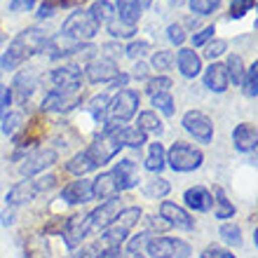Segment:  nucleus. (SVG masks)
Returning a JSON list of instances; mask_svg holds the SVG:
<instances>
[{"label": "nucleus", "instance_id": "obj_1", "mask_svg": "<svg viewBox=\"0 0 258 258\" xmlns=\"http://www.w3.org/2000/svg\"><path fill=\"white\" fill-rule=\"evenodd\" d=\"M47 47V35L40 28H26L14 38L7 49L0 56V71H17L21 63H26L28 59L38 52H45Z\"/></svg>", "mask_w": 258, "mask_h": 258}, {"label": "nucleus", "instance_id": "obj_2", "mask_svg": "<svg viewBox=\"0 0 258 258\" xmlns=\"http://www.w3.org/2000/svg\"><path fill=\"white\" fill-rule=\"evenodd\" d=\"M113 127H115L113 122H106L101 132L96 134L94 141L85 148V153H87L89 160L94 162L96 169H99V167H103V164H108L110 160H115V157L122 153V148H124L122 143L117 141V136H115V132H113Z\"/></svg>", "mask_w": 258, "mask_h": 258}, {"label": "nucleus", "instance_id": "obj_3", "mask_svg": "<svg viewBox=\"0 0 258 258\" xmlns=\"http://www.w3.org/2000/svg\"><path fill=\"white\" fill-rule=\"evenodd\" d=\"M204 164V153L200 148H195L192 143L185 141H174L167 150V167L178 174H188L195 171Z\"/></svg>", "mask_w": 258, "mask_h": 258}, {"label": "nucleus", "instance_id": "obj_4", "mask_svg": "<svg viewBox=\"0 0 258 258\" xmlns=\"http://www.w3.org/2000/svg\"><path fill=\"white\" fill-rule=\"evenodd\" d=\"M141 103V94L136 89H117V94L108 99V110H106V122L124 124L136 115Z\"/></svg>", "mask_w": 258, "mask_h": 258}, {"label": "nucleus", "instance_id": "obj_5", "mask_svg": "<svg viewBox=\"0 0 258 258\" xmlns=\"http://www.w3.org/2000/svg\"><path fill=\"white\" fill-rule=\"evenodd\" d=\"M148 258H190L192 246L181 237H167V235H153L146 244Z\"/></svg>", "mask_w": 258, "mask_h": 258}, {"label": "nucleus", "instance_id": "obj_6", "mask_svg": "<svg viewBox=\"0 0 258 258\" xmlns=\"http://www.w3.org/2000/svg\"><path fill=\"white\" fill-rule=\"evenodd\" d=\"M61 33L66 35V38H71V40H75V42H82V40H92V38L99 33V26H96V21L92 19V14L89 12L78 10V12L68 14V19L63 21Z\"/></svg>", "mask_w": 258, "mask_h": 258}, {"label": "nucleus", "instance_id": "obj_7", "mask_svg": "<svg viewBox=\"0 0 258 258\" xmlns=\"http://www.w3.org/2000/svg\"><path fill=\"white\" fill-rule=\"evenodd\" d=\"M59 155H56L54 148H38L33 153L21 157V164H19V174L21 176H38V174H45L49 167H54Z\"/></svg>", "mask_w": 258, "mask_h": 258}, {"label": "nucleus", "instance_id": "obj_8", "mask_svg": "<svg viewBox=\"0 0 258 258\" xmlns=\"http://www.w3.org/2000/svg\"><path fill=\"white\" fill-rule=\"evenodd\" d=\"M183 129L188 134L195 139L197 143H202V146H209L214 141V122H211V117L202 110H188L181 120Z\"/></svg>", "mask_w": 258, "mask_h": 258}, {"label": "nucleus", "instance_id": "obj_9", "mask_svg": "<svg viewBox=\"0 0 258 258\" xmlns=\"http://www.w3.org/2000/svg\"><path fill=\"white\" fill-rule=\"evenodd\" d=\"M160 218L169 228H176V230H183V232H192L197 228L190 211L185 209V207H181V204L171 202V200H162L160 202Z\"/></svg>", "mask_w": 258, "mask_h": 258}, {"label": "nucleus", "instance_id": "obj_10", "mask_svg": "<svg viewBox=\"0 0 258 258\" xmlns=\"http://www.w3.org/2000/svg\"><path fill=\"white\" fill-rule=\"evenodd\" d=\"M49 80H52L56 92L75 94L82 85V71H80V66H75V63H63V66L54 68V71L49 73Z\"/></svg>", "mask_w": 258, "mask_h": 258}, {"label": "nucleus", "instance_id": "obj_11", "mask_svg": "<svg viewBox=\"0 0 258 258\" xmlns=\"http://www.w3.org/2000/svg\"><path fill=\"white\" fill-rule=\"evenodd\" d=\"M89 235V218L87 214H75V216L66 218V225H63V244H66L68 251H75L78 246L85 242V237Z\"/></svg>", "mask_w": 258, "mask_h": 258}, {"label": "nucleus", "instance_id": "obj_12", "mask_svg": "<svg viewBox=\"0 0 258 258\" xmlns=\"http://www.w3.org/2000/svg\"><path fill=\"white\" fill-rule=\"evenodd\" d=\"M122 209V202H120V195L110 197L106 202H101L96 209H92L87 214L89 218V232H101L103 228H108L113 223V218L117 216V211Z\"/></svg>", "mask_w": 258, "mask_h": 258}, {"label": "nucleus", "instance_id": "obj_13", "mask_svg": "<svg viewBox=\"0 0 258 258\" xmlns=\"http://www.w3.org/2000/svg\"><path fill=\"white\" fill-rule=\"evenodd\" d=\"M113 174V181L117 185V192H124V190H134L141 176H139V164L132 160V157H122L120 162H115V167L110 169Z\"/></svg>", "mask_w": 258, "mask_h": 258}, {"label": "nucleus", "instance_id": "obj_14", "mask_svg": "<svg viewBox=\"0 0 258 258\" xmlns=\"http://www.w3.org/2000/svg\"><path fill=\"white\" fill-rule=\"evenodd\" d=\"M59 200L63 204H68V207H80V204L92 202L94 200V195H92V181L82 176L78 181L66 183L61 188V192H59Z\"/></svg>", "mask_w": 258, "mask_h": 258}, {"label": "nucleus", "instance_id": "obj_15", "mask_svg": "<svg viewBox=\"0 0 258 258\" xmlns=\"http://www.w3.org/2000/svg\"><path fill=\"white\" fill-rule=\"evenodd\" d=\"M85 73H87V80L92 85H99V82H113L115 80V75L120 73V68L113 59L108 56H101V59H92L85 68Z\"/></svg>", "mask_w": 258, "mask_h": 258}, {"label": "nucleus", "instance_id": "obj_16", "mask_svg": "<svg viewBox=\"0 0 258 258\" xmlns=\"http://www.w3.org/2000/svg\"><path fill=\"white\" fill-rule=\"evenodd\" d=\"M40 195V190H38V185H35V181H31V178H26V181H19V183H14L10 190H7L5 195V204L7 207H24V204L33 202L35 197Z\"/></svg>", "mask_w": 258, "mask_h": 258}, {"label": "nucleus", "instance_id": "obj_17", "mask_svg": "<svg viewBox=\"0 0 258 258\" xmlns=\"http://www.w3.org/2000/svg\"><path fill=\"white\" fill-rule=\"evenodd\" d=\"M183 204L190 211L207 214V211H211V207H214V197H211L209 188H204V185H190V188L183 192Z\"/></svg>", "mask_w": 258, "mask_h": 258}, {"label": "nucleus", "instance_id": "obj_18", "mask_svg": "<svg viewBox=\"0 0 258 258\" xmlns=\"http://www.w3.org/2000/svg\"><path fill=\"white\" fill-rule=\"evenodd\" d=\"M258 143V132L251 122H239L232 129V146L239 153H253Z\"/></svg>", "mask_w": 258, "mask_h": 258}, {"label": "nucleus", "instance_id": "obj_19", "mask_svg": "<svg viewBox=\"0 0 258 258\" xmlns=\"http://www.w3.org/2000/svg\"><path fill=\"white\" fill-rule=\"evenodd\" d=\"M78 103H80L78 92H75V94H68V92H56V89H52V92L42 99L40 108L54 110V113H68V110L73 108V106H78Z\"/></svg>", "mask_w": 258, "mask_h": 258}, {"label": "nucleus", "instance_id": "obj_20", "mask_svg": "<svg viewBox=\"0 0 258 258\" xmlns=\"http://www.w3.org/2000/svg\"><path fill=\"white\" fill-rule=\"evenodd\" d=\"M204 87L209 92H216V94H223L225 89L230 87V78H228V71H225V63L214 61L204 71Z\"/></svg>", "mask_w": 258, "mask_h": 258}, {"label": "nucleus", "instance_id": "obj_21", "mask_svg": "<svg viewBox=\"0 0 258 258\" xmlns=\"http://www.w3.org/2000/svg\"><path fill=\"white\" fill-rule=\"evenodd\" d=\"M176 66L183 78H197L202 73V59H200V54L195 49H188V47H181L176 52Z\"/></svg>", "mask_w": 258, "mask_h": 258}, {"label": "nucleus", "instance_id": "obj_22", "mask_svg": "<svg viewBox=\"0 0 258 258\" xmlns=\"http://www.w3.org/2000/svg\"><path fill=\"white\" fill-rule=\"evenodd\" d=\"M35 85H38V73H35L33 68H26L24 73L17 75L14 87H12V94L17 96V101L19 103H26L28 99H31V94L35 92Z\"/></svg>", "mask_w": 258, "mask_h": 258}, {"label": "nucleus", "instance_id": "obj_23", "mask_svg": "<svg viewBox=\"0 0 258 258\" xmlns=\"http://www.w3.org/2000/svg\"><path fill=\"white\" fill-rule=\"evenodd\" d=\"M92 195H94V200H99V202H106L110 197L120 195L110 171H101L96 178H92Z\"/></svg>", "mask_w": 258, "mask_h": 258}, {"label": "nucleus", "instance_id": "obj_24", "mask_svg": "<svg viewBox=\"0 0 258 258\" xmlns=\"http://www.w3.org/2000/svg\"><path fill=\"white\" fill-rule=\"evenodd\" d=\"M113 132H115L117 141L122 143L124 148H134V150H141L143 146H146V139H148L141 129L129 127V124H115V127H113Z\"/></svg>", "mask_w": 258, "mask_h": 258}, {"label": "nucleus", "instance_id": "obj_25", "mask_svg": "<svg viewBox=\"0 0 258 258\" xmlns=\"http://www.w3.org/2000/svg\"><path fill=\"white\" fill-rule=\"evenodd\" d=\"M143 167L150 171V174H160V171H164V167H167V148H164L160 141H153L148 146V155H146V160H143Z\"/></svg>", "mask_w": 258, "mask_h": 258}, {"label": "nucleus", "instance_id": "obj_26", "mask_svg": "<svg viewBox=\"0 0 258 258\" xmlns=\"http://www.w3.org/2000/svg\"><path fill=\"white\" fill-rule=\"evenodd\" d=\"M211 197H214V216H216L218 221H223V223H225L228 218H235L237 207L228 200V195H225V190L221 188V185H216V188H214Z\"/></svg>", "mask_w": 258, "mask_h": 258}, {"label": "nucleus", "instance_id": "obj_27", "mask_svg": "<svg viewBox=\"0 0 258 258\" xmlns=\"http://www.w3.org/2000/svg\"><path fill=\"white\" fill-rule=\"evenodd\" d=\"M136 129H141L146 136H162L164 124H162V120L157 117L155 110H141V113H139V120H136Z\"/></svg>", "mask_w": 258, "mask_h": 258}, {"label": "nucleus", "instance_id": "obj_28", "mask_svg": "<svg viewBox=\"0 0 258 258\" xmlns=\"http://www.w3.org/2000/svg\"><path fill=\"white\" fill-rule=\"evenodd\" d=\"M94 169H96L94 162L89 160V155L85 153V150H80V153H75V155L66 162V171H68V174H73V176H78V178L87 176L89 171H94Z\"/></svg>", "mask_w": 258, "mask_h": 258}, {"label": "nucleus", "instance_id": "obj_29", "mask_svg": "<svg viewBox=\"0 0 258 258\" xmlns=\"http://www.w3.org/2000/svg\"><path fill=\"white\" fill-rule=\"evenodd\" d=\"M169 190H171L169 181L162 178V176H153L150 181H146L143 188H141V192H143L146 200H162V197L169 195Z\"/></svg>", "mask_w": 258, "mask_h": 258}, {"label": "nucleus", "instance_id": "obj_30", "mask_svg": "<svg viewBox=\"0 0 258 258\" xmlns=\"http://www.w3.org/2000/svg\"><path fill=\"white\" fill-rule=\"evenodd\" d=\"M49 256V242L42 235H31L24 242V258H47Z\"/></svg>", "mask_w": 258, "mask_h": 258}, {"label": "nucleus", "instance_id": "obj_31", "mask_svg": "<svg viewBox=\"0 0 258 258\" xmlns=\"http://www.w3.org/2000/svg\"><path fill=\"white\" fill-rule=\"evenodd\" d=\"M87 12L92 14V19L96 21V26H101V24L106 26V24H108V21L115 17V7L110 5L108 0H96L94 5L87 10Z\"/></svg>", "mask_w": 258, "mask_h": 258}, {"label": "nucleus", "instance_id": "obj_32", "mask_svg": "<svg viewBox=\"0 0 258 258\" xmlns=\"http://www.w3.org/2000/svg\"><path fill=\"white\" fill-rule=\"evenodd\" d=\"M218 237L223 239V244L228 246H242V228L237 223H232V221H225L221 228H218Z\"/></svg>", "mask_w": 258, "mask_h": 258}, {"label": "nucleus", "instance_id": "obj_33", "mask_svg": "<svg viewBox=\"0 0 258 258\" xmlns=\"http://www.w3.org/2000/svg\"><path fill=\"white\" fill-rule=\"evenodd\" d=\"M24 124H26V122H24V115H21L19 110H10V113H5V117H3L0 129H3V134H5V136L14 139V136L24 129Z\"/></svg>", "mask_w": 258, "mask_h": 258}, {"label": "nucleus", "instance_id": "obj_34", "mask_svg": "<svg viewBox=\"0 0 258 258\" xmlns=\"http://www.w3.org/2000/svg\"><path fill=\"white\" fill-rule=\"evenodd\" d=\"M87 110L92 113L99 124H106V110H108V94H96L94 99H89Z\"/></svg>", "mask_w": 258, "mask_h": 258}, {"label": "nucleus", "instance_id": "obj_35", "mask_svg": "<svg viewBox=\"0 0 258 258\" xmlns=\"http://www.w3.org/2000/svg\"><path fill=\"white\" fill-rule=\"evenodd\" d=\"M150 103H153V106H155V113L157 110H160V113H162V115H167V117H171L174 115V106H176V103H174V96L169 94V92H157V94H150Z\"/></svg>", "mask_w": 258, "mask_h": 258}, {"label": "nucleus", "instance_id": "obj_36", "mask_svg": "<svg viewBox=\"0 0 258 258\" xmlns=\"http://www.w3.org/2000/svg\"><path fill=\"white\" fill-rule=\"evenodd\" d=\"M242 87H244V94L249 96V99H256V94H258V63L256 61H253L251 66L244 71Z\"/></svg>", "mask_w": 258, "mask_h": 258}, {"label": "nucleus", "instance_id": "obj_37", "mask_svg": "<svg viewBox=\"0 0 258 258\" xmlns=\"http://www.w3.org/2000/svg\"><path fill=\"white\" fill-rule=\"evenodd\" d=\"M150 237H153L150 230H141V232H136V235H132V237H127V242H124V253H141Z\"/></svg>", "mask_w": 258, "mask_h": 258}, {"label": "nucleus", "instance_id": "obj_38", "mask_svg": "<svg viewBox=\"0 0 258 258\" xmlns=\"http://www.w3.org/2000/svg\"><path fill=\"white\" fill-rule=\"evenodd\" d=\"M225 71H228V78H230V82H235V85H242V78H244V63H242V56H239V54H230V56H228Z\"/></svg>", "mask_w": 258, "mask_h": 258}, {"label": "nucleus", "instance_id": "obj_39", "mask_svg": "<svg viewBox=\"0 0 258 258\" xmlns=\"http://www.w3.org/2000/svg\"><path fill=\"white\" fill-rule=\"evenodd\" d=\"M106 28H108V33L113 35V38H132V35L136 33V26H129V24L120 21L117 17H113V19L106 24Z\"/></svg>", "mask_w": 258, "mask_h": 258}, {"label": "nucleus", "instance_id": "obj_40", "mask_svg": "<svg viewBox=\"0 0 258 258\" xmlns=\"http://www.w3.org/2000/svg\"><path fill=\"white\" fill-rule=\"evenodd\" d=\"M192 14H200V17H209L221 7V0H188Z\"/></svg>", "mask_w": 258, "mask_h": 258}, {"label": "nucleus", "instance_id": "obj_41", "mask_svg": "<svg viewBox=\"0 0 258 258\" xmlns=\"http://www.w3.org/2000/svg\"><path fill=\"white\" fill-rule=\"evenodd\" d=\"M150 63H153V68H155L157 73H164V71H169L174 66V54H171L169 49H157L155 54H153V59H150Z\"/></svg>", "mask_w": 258, "mask_h": 258}, {"label": "nucleus", "instance_id": "obj_42", "mask_svg": "<svg viewBox=\"0 0 258 258\" xmlns=\"http://www.w3.org/2000/svg\"><path fill=\"white\" fill-rule=\"evenodd\" d=\"M256 7V0H232L230 3V19H239L246 12H251Z\"/></svg>", "mask_w": 258, "mask_h": 258}, {"label": "nucleus", "instance_id": "obj_43", "mask_svg": "<svg viewBox=\"0 0 258 258\" xmlns=\"http://www.w3.org/2000/svg\"><path fill=\"white\" fill-rule=\"evenodd\" d=\"M148 49H150V45L146 40H134L127 45V52H124V54H127L129 59H141V56L148 54Z\"/></svg>", "mask_w": 258, "mask_h": 258}, {"label": "nucleus", "instance_id": "obj_44", "mask_svg": "<svg viewBox=\"0 0 258 258\" xmlns=\"http://www.w3.org/2000/svg\"><path fill=\"white\" fill-rule=\"evenodd\" d=\"M167 38H169V42L171 45H183L185 42V28H183V24H169L167 26Z\"/></svg>", "mask_w": 258, "mask_h": 258}, {"label": "nucleus", "instance_id": "obj_45", "mask_svg": "<svg viewBox=\"0 0 258 258\" xmlns=\"http://www.w3.org/2000/svg\"><path fill=\"white\" fill-rule=\"evenodd\" d=\"M200 258H237V256H235L230 249H225V246L211 244V246H207V249L200 253Z\"/></svg>", "mask_w": 258, "mask_h": 258}, {"label": "nucleus", "instance_id": "obj_46", "mask_svg": "<svg viewBox=\"0 0 258 258\" xmlns=\"http://www.w3.org/2000/svg\"><path fill=\"white\" fill-rule=\"evenodd\" d=\"M171 87V80L167 75H157L153 80H148V92L150 94H157V92H169Z\"/></svg>", "mask_w": 258, "mask_h": 258}, {"label": "nucleus", "instance_id": "obj_47", "mask_svg": "<svg viewBox=\"0 0 258 258\" xmlns=\"http://www.w3.org/2000/svg\"><path fill=\"white\" fill-rule=\"evenodd\" d=\"M225 49H228V42H225V40H214V42H209V45H207L204 56L214 61V59H218L221 54H225Z\"/></svg>", "mask_w": 258, "mask_h": 258}, {"label": "nucleus", "instance_id": "obj_48", "mask_svg": "<svg viewBox=\"0 0 258 258\" xmlns=\"http://www.w3.org/2000/svg\"><path fill=\"white\" fill-rule=\"evenodd\" d=\"M10 106H12V87H5L0 82V120L5 117V113H10Z\"/></svg>", "mask_w": 258, "mask_h": 258}, {"label": "nucleus", "instance_id": "obj_49", "mask_svg": "<svg viewBox=\"0 0 258 258\" xmlns=\"http://www.w3.org/2000/svg\"><path fill=\"white\" fill-rule=\"evenodd\" d=\"M214 31H216V28H214V26H207V28H202L200 33H195V35H192V45H195V47H202V45H207V42H209L211 38H214Z\"/></svg>", "mask_w": 258, "mask_h": 258}, {"label": "nucleus", "instance_id": "obj_50", "mask_svg": "<svg viewBox=\"0 0 258 258\" xmlns=\"http://www.w3.org/2000/svg\"><path fill=\"white\" fill-rule=\"evenodd\" d=\"M35 5V0H12L10 3V12H28Z\"/></svg>", "mask_w": 258, "mask_h": 258}, {"label": "nucleus", "instance_id": "obj_51", "mask_svg": "<svg viewBox=\"0 0 258 258\" xmlns=\"http://www.w3.org/2000/svg\"><path fill=\"white\" fill-rule=\"evenodd\" d=\"M132 78H136V80H146V78H148V66H146L143 61H136L134 71H132Z\"/></svg>", "mask_w": 258, "mask_h": 258}, {"label": "nucleus", "instance_id": "obj_52", "mask_svg": "<svg viewBox=\"0 0 258 258\" xmlns=\"http://www.w3.org/2000/svg\"><path fill=\"white\" fill-rule=\"evenodd\" d=\"M54 12H56V5H54V3H42L38 17H40V19H45V17H52Z\"/></svg>", "mask_w": 258, "mask_h": 258}, {"label": "nucleus", "instance_id": "obj_53", "mask_svg": "<svg viewBox=\"0 0 258 258\" xmlns=\"http://www.w3.org/2000/svg\"><path fill=\"white\" fill-rule=\"evenodd\" d=\"M127 82H129V75H127V73H117L115 80H113V87H115V89L122 87V89H124V85H127Z\"/></svg>", "mask_w": 258, "mask_h": 258}, {"label": "nucleus", "instance_id": "obj_54", "mask_svg": "<svg viewBox=\"0 0 258 258\" xmlns=\"http://www.w3.org/2000/svg\"><path fill=\"white\" fill-rule=\"evenodd\" d=\"M0 223L3 225H14V211H3V214H0Z\"/></svg>", "mask_w": 258, "mask_h": 258}, {"label": "nucleus", "instance_id": "obj_55", "mask_svg": "<svg viewBox=\"0 0 258 258\" xmlns=\"http://www.w3.org/2000/svg\"><path fill=\"white\" fill-rule=\"evenodd\" d=\"M122 258H148V256H143V253H124Z\"/></svg>", "mask_w": 258, "mask_h": 258}, {"label": "nucleus", "instance_id": "obj_56", "mask_svg": "<svg viewBox=\"0 0 258 258\" xmlns=\"http://www.w3.org/2000/svg\"><path fill=\"white\" fill-rule=\"evenodd\" d=\"M185 0H171V5H183Z\"/></svg>", "mask_w": 258, "mask_h": 258}, {"label": "nucleus", "instance_id": "obj_57", "mask_svg": "<svg viewBox=\"0 0 258 258\" xmlns=\"http://www.w3.org/2000/svg\"><path fill=\"white\" fill-rule=\"evenodd\" d=\"M117 3H129V0H117Z\"/></svg>", "mask_w": 258, "mask_h": 258}]
</instances>
